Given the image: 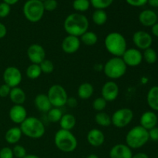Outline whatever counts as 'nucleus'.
Returning <instances> with one entry per match:
<instances>
[{"instance_id": "nucleus-34", "label": "nucleus", "mask_w": 158, "mask_h": 158, "mask_svg": "<svg viewBox=\"0 0 158 158\" xmlns=\"http://www.w3.org/2000/svg\"><path fill=\"white\" fill-rule=\"evenodd\" d=\"M90 5L96 9H103L110 7L114 2V0H89Z\"/></svg>"}, {"instance_id": "nucleus-36", "label": "nucleus", "mask_w": 158, "mask_h": 158, "mask_svg": "<svg viewBox=\"0 0 158 158\" xmlns=\"http://www.w3.org/2000/svg\"><path fill=\"white\" fill-rule=\"evenodd\" d=\"M93 108L97 112H102L105 110L107 105V102L104 100L102 97H99L96 98L93 101Z\"/></svg>"}, {"instance_id": "nucleus-21", "label": "nucleus", "mask_w": 158, "mask_h": 158, "mask_svg": "<svg viewBox=\"0 0 158 158\" xmlns=\"http://www.w3.org/2000/svg\"><path fill=\"white\" fill-rule=\"evenodd\" d=\"M34 105L40 112L46 113V114L52 107L49 99L48 98L47 94H40L35 96L34 99Z\"/></svg>"}, {"instance_id": "nucleus-9", "label": "nucleus", "mask_w": 158, "mask_h": 158, "mask_svg": "<svg viewBox=\"0 0 158 158\" xmlns=\"http://www.w3.org/2000/svg\"><path fill=\"white\" fill-rule=\"evenodd\" d=\"M134 119V112L127 107L117 110L111 116V123L117 128H123L129 125Z\"/></svg>"}, {"instance_id": "nucleus-38", "label": "nucleus", "mask_w": 158, "mask_h": 158, "mask_svg": "<svg viewBox=\"0 0 158 158\" xmlns=\"http://www.w3.org/2000/svg\"><path fill=\"white\" fill-rule=\"evenodd\" d=\"M43 7H44L45 12H52V11L56 10L58 6V2L56 0H46V1L43 2Z\"/></svg>"}, {"instance_id": "nucleus-8", "label": "nucleus", "mask_w": 158, "mask_h": 158, "mask_svg": "<svg viewBox=\"0 0 158 158\" xmlns=\"http://www.w3.org/2000/svg\"><path fill=\"white\" fill-rule=\"evenodd\" d=\"M52 107L61 108L66 104L68 94L66 89L60 84H53L49 88L47 93Z\"/></svg>"}, {"instance_id": "nucleus-48", "label": "nucleus", "mask_w": 158, "mask_h": 158, "mask_svg": "<svg viewBox=\"0 0 158 158\" xmlns=\"http://www.w3.org/2000/svg\"><path fill=\"white\" fill-rule=\"evenodd\" d=\"M148 3L154 8H158V0H148Z\"/></svg>"}, {"instance_id": "nucleus-28", "label": "nucleus", "mask_w": 158, "mask_h": 158, "mask_svg": "<svg viewBox=\"0 0 158 158\" xmlns=\"http://www.w3.org/2000/svg\"><path fill=\"white\" fill-rule=\"evenodd\" d=\"M94 120H95L96 123L97 125L103 127H109L112 124L111 123V116H110L109 114L103 112V111L97 112L95 115V117H94Z\"/></svg>"}, {"instance_id": "nucleus-43", "label": "nucleus", "mask_w": 158, "mask_h": 158, "mask_svg": "<svg viewBox=\"0 0 158 158\" xmlns=\"http://www.w3.org/2000/svg\"><path fill=\"white\" fill-rule=\"evenodd\" d=\"M148 135H149V140L152 141H158V127L152 128L148 131Z\"/></svg>"}, {"instance_id": "nucleus-2", "label": "nucleus", "mask_w": 158, "mask_h": 158, "mask_svg": "<svg viewBox=\"0 0 158 158\" xmlns=\"http://www.w3.org/2000/svg\"><path fill=\"white\" fill-rule=\"evenodd\" d=\"M104 46L106 51L116 57H121L127 49L126 38L118 32L108 33L104 39Z\"/></svg>"}, {"instance_id": "nucleus-52", "label": "nucleus", "mask_w": 158, "mask_h": 158, "mask_svg": "<svg viewBox=\"0 0 158 158\" xmlns=\"http://www.w3.org/2000/svg\"><path fill=\"white\" fill-rule=\"evenodd\" d=\"M40 1H41V2H44V1H46V0H40Z\"/></svg>"}, {"instance_id": "nucleus-25", "label": "nucleus", "mask_w": 158, "mask_h": 158, "mask_svg": "<svg viewBox=\"0 0 158 158\" xmlns=\"http://www.w3.org/2000/svg\"><path fill=\"white\" fill-rule=\"evenodd\" d=\"M147 103L153 111H158V86H154L148 90Z\"/></svg>"}, {"instance_id": "nucleus-7", "label": "nucleus", "mask_w": 158, "mask_h": 158, "mask_svg": "<svg viewBox=\"0 0 158 158\" xmlns=\"http://www.w3.org/2000/svg\"><path fill=\"white\" fill-rule=\"evenodd\" d=\"M25 18L30 23H38L43 19L45 9L43 2L40 0H27L23 7Z\"/></svg>"}, {"instance_id": "nucleus-49", "label": "nucleus", "mask_w": 158, "mask_h": 158, "mask_svg": "<svg viewBox=\"0 0 158 158\" xmlns=\"http://www.w3.org/2000/svg\"><path fill=\"white\" fill-rule=\"evenodd\" d=\"M3 2H6L7 3L8 5H9V6H13V5L16 4L17 2H18L19 0H2Z\"/></svg>"}, {"instance_id": "nucleus-33", "label": "nucleus", "mask_w": 158, "mask_h": 158, "mask_svg": "<svg viewBox=\"0 0 158 158\" xmlns=\"http://www.w3.org/2000/svg\"><path fill=\"white\" fill-rule=\"evenodd\" d=\"M63 115V112L60 108L58 107H52L47 113L48 120L51 123H59Z\"/></svg>"}, {"instance_id": "nucleus-13", "label": "nucleus", "mask_w": 158, "mask_h": 158, "mask_svg": "<svg viewBox=\"0 0 158 158\" xmlns=\"http://www.w3.org/2000/svg\"><path fill=\"white\" fill-rule=\"evenodd\" d=\"M119 92L120 89L118 84L114 80H109L102 86L101 97L106 102H113L117 100Z\"/></svg>"}, {"instance_id": "nucleus-35", "label": "nucleus", "mask_w": 158, "mask_h": 158, "mask_svg": "<svg viewBox=\"0 0 158 158\" xmlns=\"http://www.w3.org/2000/svg\"><path fill=\"white\" fill-rule=\"evenodd\" d=\"M40 67L43 73L45 74H50L54 71L55 66H54L53 63L50 60L45 59L41 63H40Z\"/></svg>"}, {"instance_id": "nucleus-18", "label": "nucleus", "mask_w": 158, "mask_h": 158, "mask_svg": "<svg viewBox=\"0 0 158 158\" xmlns=\"http://www.w3.org/2000/svg\"><path fill=\"white\" fill-rule=\"evenodd\" d=\"M157 123L158 117L154 111H146L140 116V126L146 129L147 131H149V130L157 127Z\"/></svg>"}, {"instance_id": "nucleus-42", "label": "nucleus", "mask_w": 158, "mask_h": 158, "mask_svg": "<svg viewBox=\"0 0 158 158\" xmlns=\"http://www.w3.org/2000/svg\"><path fill=\"white\" fill-rule=\"evenodd\" d=\"M128 5L134 7H141L148 3V0H125Z\"/></svg>"}, {"instance_id": "nucleus-22", "label": "nucleus", "mask_w": 158, "mask_h": 158, "mask_svg": "<svg viewBox=\"0 0 158 158\" xmlns=\"http://www.w3.org/2000/svg\"><path fill=\"white\" fill-rule=\"evenodd\" d=\"M23 133L19 127H13L6 131L5 134V140L9 144L15 145L22 138Z\"/></svg>"}, {"instance_id": "nucleus-3", "label": "nucleus", "mask_w": 158, "mask_h": 158, "mask_svg": "<svg viewBox=\"0 0 158 158\" xmlns=\"http://www.w3.org/2000/svg\"><path fill=\"white\" fill-rule=\"evenodd\" d=\"M54 143L63 153L73 152L78 146L77 137L69 131L60 129L54 136Z\"/></svg>"}, {"instance_id": "nucleus-47", "label": "nucleus", "mask_w": 158, "mask_h": 158, "mask_svg": "<svg viewBox=\"0 0 158 158\" xmlns=\"http://www.w3.org/2000/svg\"><path fill=\"white\" fill-rule=\"evenodd\" d=\"M132 158H150L149 156L143 152H139L135 154H133Z\"/></svg>"}, {"instance_id": "nucleus-23", "label": "nucleus", "mask_w": 158, "mask_h": 158, "mask_svg": "<svg viewBox=\"0 0 158 158\" xmlns=\"http://www.w3.org/2000/svg\"><path fill=\"white\" fill-rule=\"evenodd\" d=\"M9 97L15 105H23L26 102V94L22 88L17 86L11 89Z\"/></svg>"}, {"instance_id": "nucleus-45", "label": "nucleus", "mask_w": 158, "mask_h": 158, "mask_svg": "<svg viewBox=\"0 0 158 158\" xmlns=\"http://www.w3.org/2000/svg\"><path fill=\"white\" fill-rule=\"evenodd\" d=\"M6 34H7V28L2 23L0 22V40L5 38Z\"/></svg>"}, {"instance_id": "nucleus-31", "label": "nucleus", "mask_w": 158, "mask_h": 158, "mask_svg": "<svg viewBox=\"0 0 158 158\" xmlns=\"http://www.w3.org/2000/svg\"><path fill=\"white\" fill-rule=\"evenodd\" d=\"M143 60L148 64H154L157 61V53L155 49L151 47L143 50Z\"/></svg>"}, {"instance_id": "nucleus-44", "label": "nucleus", "mask_w": 158, "mask_h": 158, "mask_svg": "<svg viewBox=\"0 0 158 158\" xmlns=\"http://www.w3.org/2000/svg\"><path fill=\"white\" fill-rule=\"evenodd\" d=\"M68 106L71 108H74L77 106V100L75 97H68L66 104Z\"/></svg>"}, {"instance_id": "nucleus-24", "label": "nucleus", "mask_w": 158, "mask_h": 158, "mask_svg": "<svg viewBox=\"0 0 158 158\" xmlns=\"http://www.w3.org/2000/svg\"><path fill=\"white\" fill-rule=\"evenodd\" d=\"M94 93V87L91 83H83L79 86L77 89V95L80 100H86L91 98Z\"/></svg>"}, {"instance_id": "nucleus-40", "label": "nucleus", "mask_w": 158, "mask_h": 158, "mask_svg": "<svg viewBox=\"0 0 158 158\" xmlns=\"http://www.w3.org/2000/svg\"><path fill=\"white\" fill-rule=\"evenodd\" d=\"M0 158H14L12 148L4 147L0 150Z\"/></svg>"}, {"instance_id": "nucleus-41", "label": "nucleus", "mask_w": 158, "mask_h": 158, "mask_svg": "<svg viewBox=\"0 0 158 158\" xmlns=\"http://www.w3.org/2000/svg\"><path fill=\"white\" fill-rule=\"evenodd\" d=\"M12 88L9 87L8 85L6 83H3L0 86V97L1 98H6V97H9V94Z\"/></svg>"}, {"instance_id": "nucleus-15", "label": "nucleus", "mask_w": 158, "mask_h": 158, "mask_svg": "<svg viewBox=\"0 0 158 158\" xmlns=\"http://www.w3.org/2000/svg\"><path fill=\"white\" fill-rule=\"evenodd\" d=\"M81 42L79 37L74 35H67L62 42V49L65 53L73 54L77 52L80 49Z\"/></svg>"}, {"instance_id": "nucleus-16", "label": "nucleus", "mask_w": 158, "mask_h": 158, "mask_svg": "<svg viewBox=\"0 0 158 158\" xmlns=\"http://www.w3.org/2000/svg\"><path fill=\"white\" fill-rule=\"evenodd\" d=\"M9 119L15 124H21L27 118V110L23 105L14 104L9 112Z\"/></svg>"}, {"instance_id": "nucleus-6", "label": "nucleus", "mask_w": 158, "mask_h": 158, "mask_svg": "<svg viewBox=\"0 0 158 158\" xmlns=\"http://www.w3.org/2000/svg\"><path fill=\"white\" fill-rule=\"evenodd\" d=\"M103 69L107 78L114 80L121 78L126 74L127 66L121 57L113 56L105 63Z\"/></svg>"}, {"instance_id": "nucleus-10", "label": "nucleus", "mask_w": 158, "mask_h": 158, "mask_svg": "<svg viewBox=\"0 0 158 158\" xmlns=\"http://www.w3.org/2000/svg\"><path fill=\"white\" fill-rule=\"evenodd\" d=\"M4 83L11 88L17 87L23 80V74L19 69L15 66H8L2 74Z\"/></svg>"}, {"instance_id": "nucleus-11", "label": "nucleus", "mask_w": 158, "mask_h": 158, "mask_svg": "<svg viewBox=\"0 0 158 158\" xmlns=\"http://www.w3.org/2000/svg\"><path fill=\"white\" fill-rule=\"evenodd\" d=\"M132 41L139 50H145L151 48L153 44V37L149 32L138 30L133 34Z\"/></svg>"}, {"instance_id": "nucleus-19", "label": "nucleus", "mask_w": 158, "mask_h": 158, "mask_svg": "<svg viewBox=\"0 0 158 158\" xmlns=\"http://www.w3.org/2000/svg\"><path fill=\"white\" fill-rule=\"evenodd\" d=\"M88 143L94 148L102 146L105 142V135L103 132L97 128H93L86 135Z\"/></svg>"}, {"instance_id": "nucleus-12", "label": "nucleus", "mask_w": 158, "mask_h": 158, "mask_svg": "<svg viewBox=\"0 0 158 158\" xmlns=\"http://www.w3.org/2000/svg\"><path fill=\"white\" fill-rule=\"evenodd\" d=\"M121 58L127 67H136L143 62V53L137 48H127Z\"/></svg>"}, {"instance_id": "nucleus-20", "label": "nucleus", "mask_w": 158, "mask_h": 158, "mask_svg": "<svg viewBox=\"0 0 158 158\" xmlns=\"http://www.w3.org/2000/svg\"><path fill=\"white\" fill-rule=\"evenodd\" d=\"M157 13L151 9H144L140 12L138 16L140 23L145 27H152L157 23Z\"/></svg>"}, {"instance_id": "nucleus-51", "label": "nucleus", "mask_w": 158, "mask_h": 158, "mask_svg": "<svg viewBox=\"0 0 158 158\" xmlns=\"http://www.w3.org/2000/svg\"><path fill=\"white\" fill-rule=\"evenodd\" d=\"M86 158H99V157L95 154H90L86 157Z\"/></svg>"}, {"instance_id": "nucleus-14", "label": "nucleus", "mask_w": 158, "mask_h": 158, "mask_svg": "<svg viewBox=\"0 0 158 158\" xmlns=\"http://www.w3.org/2000/svg\"><path fill=\"white\" fill-rule=\"evenodd\" d=\"M27 57L29 61L33 64H40L46 59V51L45 49L40 44L34 43L28 47Z\"/></svg>"}, {"instance_id": "nucleus-29", "label": "nucleus", "mask_w": 158, "mask_h": 158, "mask_svg": "<svg viewBox=\"0 0 158 158\" xmlns=\"http://www.w3.org/2000/svg\"><path fill=\"white\" fill-rule=\"evenodd\" d=\"M80 42L83 43V44L91 46L97 44V41H98V36L94 32L88 30L80 37Z\"/></svg>"}, {"instance_id": "nucleus-46", "label": "nucleus", "mask_w": 158, "mask_h": 158, "mask_svg": "<svg viewBox=\"0 0 158 158\" xmlns=\"http://www.w3.org/2000/svg\"><path fill=\"white\" fill-rule=\"evenodd\" d=\"M151 33L154 36L158 38V22L151 27Z\"/></svg>"}, {"instance_id": "nucleus-37", "label": "nucleus", "mask_w": 158, "mask_h": 158, "mask_svg": "<svg viewBox=\"0 0 158 158\" xmlns=\"http://www.w3.org/2000/svg\"><path fill=\"white\" fill-rule=\"evenodd\" d=\"M12 152H13L14 157L16 158H23L27 154L26 148L18 143L14 145L13 148H12Z\"/></svg>"}, {"instance_id": "nucleus-26", "label": "nucleus", "mask_w": 158, "mask_h": 158, "mask_svg": "<svg viewBox=\"0 0 158 158\" xmlns=\"http://www.w3.org/2000/svg\"><path fill=\"white\" fill-rule=\"evenodd\" d=\"M60 125L61 129L65 131H71L74 128L77 123V119L74 115L71 114H65L60 120Z\"/></svg>"}, {"instance_id": "nucleus-50", "label": "nucleus", "mask_w": 158, "mask_h": 158, "mask_svg": "<svg viewBox=\"0 0 158 158\" xmlns=\"http://www.w3.org/2000/svg\"><path fill=\"white\" fill-rule=\"evenodd\" d=\"M23 158H41V157L35 155V154H26V157H24Z\"/></svg>"}, {"instance_id": "nucleus-1", "label": "nucleus", "mask_w": 158, "mask_h": 158, "mask_svg": "<svg viewBox=\"0 0 158 158\" xmlns=\"http://www.w3.org/2000/svg\"><path fill=\"white\" fill-rule=\"evenodd\" d=\"M89 20L86 15L79 12L69 14L63 23L64 30L68 35L80 38L89 29Z\"/></svg>"}, {"instance_id": "nucleus-32", "label": "nucleus", "mask_w": 158, "mask_h": 158, "mask_svg": "<svg viewBox=\"0 0 158 158\" xmlns=\"http://www.w3.org/2000/svg\"><path fill=\"white\" fill-rule=\"evenodd\" d=\"M90 6L89 0H74L73 2V8L79 13L86 12Z\"/></svg>"}, {"instance_id": "nucleus-5", "label": "nucleus", "mask_w": 158, "mask_h": 158, "mask_svg": "<svg viewBox=\"0 0 158 158\" xmlns=\"http://www.w3.org/2000/svg\"><path fill=\"white\" fill-rule=\"evenodd\" d=\"M149 141L148 131L141 126H135L131 128L125 137L126 144L131 149H140Z\"/></svg>"}, {"instance_id": "nucleus-17", "label": "nucleus", "mask_w": 158, "mask_h": 158, "mask_svg": "<svg viewBox=\"0 0 158 158\" xmlns=\"http://www.w3.org/2000/svg\"><path fill=\"white\" fill-rule=\"evenodd\" d=\"M132 149L126 143H117L111 148L109 152L110 158H132Z\"/></svg>"}, {"instance_id": "nucleus-4", "label": "nucleus", "mask_w": 158, "mask_h": 158, "mask_svg": "<svg viewBox=\"0 0 158 158\" xmlns=\"http://www.w3.org/2000/svg\"><path fill=\"white\" fill-rule=\"evenodd\" d=\"M23 135L31 139H40L46 133L45 125L40 119L35 117H27V118L20 124Z\"/></svg>"}, {"instance_id": "nucleus-39", "label": "nucleus", "mask_w": 158, "mask_h": 158, "mask_svg": "<svg viewBox=\"0 0 158 158\" xmlns=\"http://www.w3.org/2000/svg\"><path fill=\"white\" fill-rule=\"evenodd\" d=\"M11 12V6L6 2L0 3V18L7 17Z\"/></svg>"}, {"instance_id": "nucleus-30", "label": "nucleus", "mask_w": 158, "mask_h": 158, "mask_svg": "<svg viewBox=\"0 0 158 158\" xmlns=\"http://www.w3.org/2000/svg\"><path fill=\"white\" fill-rule=\"evenodd\" d=\"M26 77L30 80H36L39 77L41 76L42 71L40 67V65L38 64H33L32 63L29 65L26 70Z\"/></svg>"}, {"instance_id": "nucleus-27", "label": "nucleus", "mask_w": 158, "mask_h": 158, "mask_svg": "<svg viewBox=\"0 0 158 158\" xmlns=\"http://www.w3.org/2000/svg\"><path fill=\"white\" fill-rule=\"evenodd\" d=\"M108 19L107 13L103 9H96L92 15V20L97 26H103Z\"/></svg>"}]
</instances>
